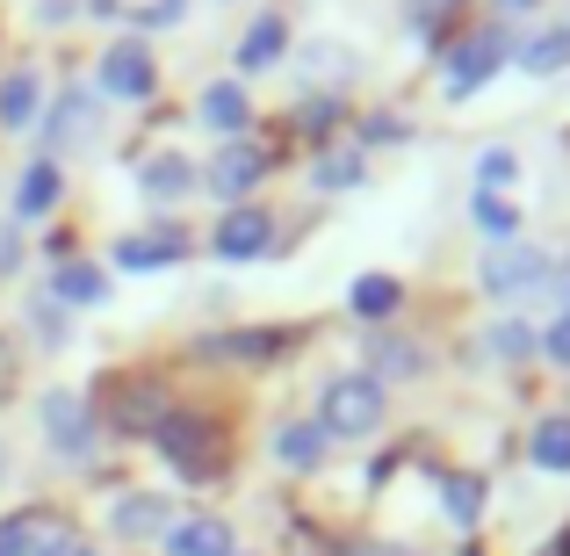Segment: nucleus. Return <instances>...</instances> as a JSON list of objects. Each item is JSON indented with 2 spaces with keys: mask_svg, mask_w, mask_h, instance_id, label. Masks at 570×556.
Instances as JSON below:
<instances>
[{
  "mask_svg": "<svg viewBox=\"0 0 570 556\" xmlns=\"http://www.w3.org/2000/svg\"><path fill=\"white\" fill-rule=\"evenodd\" d=\"M383 419H390V390L376 383L368 369H340V375H325V390H318V427H325V441H368V433H383Z\"/></svg>",
  "mask_w": 570,
  "mask_h": 556,
  "instance_id": "1",
  "label": "nucleus"
},
{
  "mask_svg": "<svg viewBox=\"0 0 570 556\" xmlns=\"http://www.w3.org/2000/svg\"><path fill=\"white\" fill-rule=\"evenodd\" d=\"M37 427H43V448H51L66 470H87L101 456V419L80 390H43L37 398Z\"/></svg>",
  "mask_w": 570,
  "mask_h": 556,
  "instance_id": "2",
  "label": "nucleus"
},
{
  "mask_svg": "<svg viewBox=\"0 0 570 556\" xmlns=\"http://www.w3.org/2000/svg\"><path fill=\"white\" fill-rule=\"evenodd\" d=\"M476 282H484V296H499V304H520V296H542L549 282H557V261H549L542 246H528V238H505V246L484 253Z\"/></svg>",
  "mask_w": 570,
  "mask_h": 556,
  "instance_id": "3",
  "label": "nucleus"
},
{
  "mask_svg": "<svg viewBox=\"0 0 570 556\" xmlns=\"http://www.w3.org/2000/svg\"><path fill=\"white\" fill-rule=\"evenodd\" d=\"M153 448H159V462L167 470H181V477H217V419H203V412H188V404H174L167 419L153 427Z\"/></svg>",
  "mask_w": 570,
  "mask_h": 556,
  "instance_id": "4",
  "label": "nucleus"
},
{
  "mask_svg": "<svg viewBox=\"0 0 570 556\" xmlns=\"http://www.w3.org/2000/svg\"><path fill=\"white\" fill-rule=\"evenodd\" d=\"M505 43H513V37H505V22H484L476 37H462L455 51H448V66H441V87H448V101H470L476 87H484L491 72L505 66Z\"/></svg>",
  "mask_w": 570,
  "mask_h": 556,
  "instance_id": "5",
  "label": "nucleus"
},
{
  "mask_svg": "<svg viewBox=\"0 0 570 556\" xmlns=\"http://www.w3.org/2000/svg\"><path fill=\"white\" fill-rule=\"evenodd\" d=\"M267 246H275V217H267L261 203H232L217 217V232H209V253H217V261H261Z\"/></svg>",
  "mask_w": 570,
  "mask_h": 556,
  "instance_id": "6",
  "label": "nucleus"
},
{
  "mask_svg": "<svg viewBox=\"0 0 570 556\" xmlns=\"http://www.w3.org/2000/svg\"><path fill=\"white\" fill-rule=\"evenodd\" d=\"M109 261L124 267V275H159V267H181L188 261V238L181 224H153V232H124L109 246Z\"/></svg>",
  "mask_w": 570,
  "mask_h": 556,
  "instance_id": "7",
  "label": "nucleus"
},
{
  "mask_svg": "<svg viewBox=\"0 0 570 556\" xmlns=\"http://www.w3.org/2000/svg\"><path fill=\"white\" fill-rule=\"evenodd\" d=\"M261 174H267V153H261V145L224 138V153L203 167V188H209V195H224V209H232V203H246V195L261 188Z\"/></svg>",
  "mask_w": 570,
  "mask_h": 556,
  "instance_id": "8",
  "label": "nucleus"
},
{
  "mask_svg": "<svg viewBox=\"0 0 570 556\" xmlns=\"http://www.w3.org/2000/svg\"><path fill=\"white\" fill-rule=\"evenodd\" d=\"M153 87H159V66H153V51H145L138 37H124V43H109V51H101V95L145 101Z\"/></svg>",
  "mask_w": 570,
  "mask_h": 556,
  "instance_id": "9",
  "label": "nucleus"
},
{
  "mask_svg": "<svg viewBox=\"0 0 570 556\" xmlns=\"http://www.w3.org/2000/svg\"><path fill=\"white\" fill-rule=\"evenodd\" d=\"M159 556H238V535L224 514H174V528L159 535Z\"/></svg>",
  "mask_w": 570,
  "mask_h": 556,
  "instance_id": "10",
  "label": "nucleus"
},
{
  "mask_svg": "<svg viewBox=\"0 0 570 556\" xmlns=\"http://www.w3.org/2000/svg\"><path fill=\"white\" fill-rule=\"evenodd\" d=\"M109 528H116V543H159L174 528V499L167 491H124L109 506Z\"/></svg>",
  "mask_w": 570,
  "mask_h": 556,
  "instance_id": "11",
  "label": "nucleus"
},
{
  "mask_svg": "<svg viewBox=\"0 0 570 556\" xmlns=\"http://www.w3.org/2000/svg\"><path fill=\"white\" fill-rule=\"evenodd\" d=\"M275 462L289 477H311V470H325V456H333V441H325V427L318 419H289V427H275Z\"/></svg>",
  "mask_w": 570,
  "mask_h": 556,
  "instance_id": "12",
  "label": "nucleus"
},
{
  "mask_svg": "<svg viewBox=\"0 0 570 556\" xmlns=\"http://www.w3.org/2000/svg\"><path fill=\"white\" fill-rule=\"evenodd\" d=\"M43 296L66 304V311H95V304H109V275H101L95 261H58L51 282H43Z\"/></svg>",
  "mask_w": 570,
  "mask_h": 556,
  "instance_id": "13",
  "label": "nucleus"
},
{
  "mask_svg": "<svg viewBox=\"0 0 570 556\" xmlns=\"http://www.w3.org/2000/svg\"><path fill=\"white\" fill-rule=\"evenodd\" d=\"M87 130H95V95H87V87H72V95H58L51 124H43V159L72 153V145H80Z\"/></svg>",
  "mask_w": 570,
  "mask_h": 556,
  "instance_id": "14",
  "label": "nucleus"
},
{
  "mask_svg": "<svg viewBox=\"0 0 570 556\" xmlns=\"http://www.w3.org/2000/svg\"><path fill=\"white\" fill-rule=\"evenodd\" d=\"M138 188L153 195V203H181V195L203 188V167H195V159H181V153H153V159L138 167Z\"/></svg>",
  "mask_w": 570,
  "mask_h": 556,
  "instance_id": "15",
  "label": "nucleus"
},
{
  "mask_svg": "<svg viewBox=\"0 0 570 556\" xmlns=\"http://www.w3.org/2000/svg\"><path fill=\"white\" fill-rule=\"evenodd\" d=\"M58 195H66V174H58V159H37V167H22V182H14V224L51 217Z\"/></svg>",
  "mask_w": 570,
  "mask_h": 556,
  "instance_id": "16",
  "label": "nucleus"
},
{
  "mask_svg": "<svg viewBox=\"0 0 570 556\" xmlns=\"http://www.w3.org/2000/svg\"><path fill=\"white\" fill-rule=\"evenodd\" d=\"M368 375H376V383H419V375H426V348H419V340H397V333H376L368 340Z\"/></svg>",
  "mask_w": 570,
  "mask_h": 556,
  "instance_id": "17",
  "label": "nucleus"
},
{
  "mask_svg": "<svg viewBox=\"0 0 570 556\" xmlns=\"http://www.w3.org/2000/svg\"><path fill=\"white\" fill-rule=\"evenodd\" d=\"M347 311L362 325H383V319H397L404 311V282L397 275H354V290H347Z\"/></svg>",
  "mask_w": 570,
  "mask_h": 556,
  "instance_id": "18",
  "label": "nucleus"
},
{
  "mask_svg": "<svg viewBox=\"0 0 570 556\" xmlns=\"http://www.w3.org/2000/svg\"><path fill=\"white\" fill-rule=\"evenodd\" d=\"M203 116L209 130H224V138H246V124H253V101H246V87L238 80H217V87H203Z\"/></svg>",
  "mask_w": 570,
  "mask_h": 556,
  "instance_id": "19",
  "label": "nucleus"
},
{
  "mask_svg": "<svg viewBox=\"0 0 570 556\" xmlns=\"http://www.w3.org/2000/svg\"><path fill=\"white\" fill-rule=\"evenodd\" d=\"M37 101H43V72L14 66L8 80H0V130H29L37 124Z\"/></svg>",
  "mask_w": 570,
  "mask_h": 556,
  "instance_id": "20",
  "label": "nucleus"
},
{
  "mask_svg": "<svg viewBox=\"0 0 570 556\" xmlns=\"http://www.w3.org/2000/svg\"><path fill=\"white\" fill-rule=\"evenodd\" d=\"M58 535V520L43 506H22V514L0 520V556H43V543Z\"/></svg>",
  "mask_w": 570,
  "mask_h": 556,
  "instance_id": "21",
  "label": "nucleus"
},
{
  "mask_svg": "<svg viewBox=\"0 0 570 556\" xmlns=\"http://www.w3.org/2000/svg\"><path fill=\"white\" fill-rule=\"evenodd\" d=\"M282 51H289V22H282V14H253V29L238 37V66H246V72H267Z\"/></svg>",
  "mask_w": 570,
  "mask_h": 556,
  "instance_id": "22",
  "label": "nucleus"
},
{
  "mask_svg": "<svg viewBox=\"0 0 570 556\" xmlns=\"http://www.w3.org/2000/svg\"><path fill=\"white\" fill-rule=\"evenodd\" d=\"M528 456H534V470H549V477H570V412H549V419H534V433H528Z\"/></svg>",
  "mask_w": 570,
  "mask_h": 556,
  "instance_id": "23",
  "label": "nucleus"
},
{
  "mask_svg": "<svg viewBox=\"0 0 570 556\" xmlns=\"http://www.w3.org/2000/svg\"><path fill=\"white\" fill-rule=\"evenodd\" d=\"M441 514H448V528H476L484 520V477L476 470L441 477Z\"/></svg>",
  "mask_w": 570,
  "mask_h": 556,
  "instance_id": "24",
  "label": "nucleus"
},
{
  "mask_svg": "<svg viewBox=\"0 0 570 556\" xmlns=\"http://www.w3.org/2000/svg\"><path fill=\"white\" fill-rule=\"evenodd\" d=\"M470 217H476V232H484L491 246H505V238H520V209L505 203V195H484V188H476V195H470Z\"/></svg>",
  "mask_w": 570,
  "mask_h": 556,
  "instance_id": "25",
  "label": "nucleus"
},
{
  "mask_svg": "<svg viewBox=\"0 0 570 556\" xmlns=\"http://www.w3.org/2000/svg\"><path fill=\"white\" fill-rule=\"evenodd\" d=\"M570 66V22L542 29L534 43H520V72H563Z\"/></svg>",
  "mask_w": 570,
  "mask_h": 556,
  "instance_id": "26",
  "label": "nucleus"
},
{
  "mask_svg": "<svg viewBox=\"0 0 570 556\" xmlns=\"http://www.w3.org/2000/svg\"><path fill=\"white\" fill-rule=\"evenodd\" d=\"M491 354H499V362H528V354H542V333H534L528 319H499L491 325Z\"/></svg>",
  "mask_w": 570,
  "mask_h": 556,
  "instance_id": "27",
  "label": "nucleus"
},
{
  "mask_svg": "<svg viewBox=\"0 0 570 556\" xmlns=\"http://www.w3.org/2000/svg\"><path fill=\"white\" fill-rule=\"evenodd\" d=\"M513 182H520V153H513V145H484V153H476V188L499 195Z\"/></svg>",
  "mask_w": 570,
  "mask_h": 556,
  "instance_id": "28",
  "label": "nucleus"
},
{
  "mask_svg": "<svg viewBox=\"0 0 570 556\" xmlns=\"http://www.w3.org/2000/svg\"><path fill=\"white\" fill-rule=\"evenodd\" d=\"M311 182H318L325 195H333V188H362L368 182V159L362 153H325L318 167H311Z\"/></svg>",
  "mask_w": 570,
  "mask_h": 556,
  "instance_id": "29",
  "label": "nucleus"
},
{
  "mask_svg": "<svg viewBox=\"0 0 570 556\" xmlns=\"http://www.w3.org/2000/svg\"><path fill=\"white\" fill-rule=\"evenodd\" d=\"M29 333H37V348H66V340H72V319H66V304L37 296V304H29Z\"/></svg>",
  "mask_w": 570,
  "mask_h": 556,
  "instance_id": "30",
  "label": "nucleus"
},
{
  "mask_svg": "<svg viewBox=\"0 0 570 556\" xmlns=\"http://www.w3.org/2000/svg\"><path fill=\"white\" fill-rule=\"evenodd\" d=\"M455 8H462V0H404V29L433 43V37H441V22H448Z\"/></svg>",
  "mask_w": 570,
  "mask_h": 556,
  "instance_id": "31",
  "label": "nucleus"
},
{
  "mask_svg": "<svg viewBox=\"0 0 570 556\" xmlns=\"http://www.w3.org/2000/svg\"><path fill=\"white\" fill-rule=\"evenodd\" d=\"M43 556H101V543H87V535H72V528H58L51 543H43Z\"/></svg>",
  "mask_w": 570,
  "mask_h": 556,
  "instance_id": "32",
  "label": "nucleus"
},
{
  "mask_svg": "<svg viewBox=\"0 0 570 556\" xmlns=\"http://www.w3.org/2000/svg\"><path fill=\"white\" fill-rule=\"evenodd\" d=\"M542 354H549V362H563V369H570V311H563V319H557V325L542 333Z\"/></svg>",
  "mask_w": 570,
  "mask_h": 556,
  "instance_id": "33",
  "label": "nucleus"
},
{
  "mask_svg": "<svg viewBox=\"0 0 570 556\" xmlns=\"http://www.w3.org/2000/svg\"><path fill=\"white\" fill-rule=\"evenodd\" d=\"M14 267H22V232L0 224V275H14Z\"/></svg>",
  "mask_w": 570,
  "mask_h": 556,
  "instance_id": "34",
  "label": "nucleus"
},
{
  "mask_svg": "<svg viewBox=\"0 0 570 556\" xmlns=\"http://www.w3.org/2000/svg\"><path fill=\"white\" fill-rule=\"evenodd\" d=\"M188 14V0H153V8H145V22H181Z\"/></svg>",
  "mask_w": 570,
  "mask_h": 556,
  "instance_id": "35",
  "label": "nucleus"
},
{
  "mask_svg": "<svg viewBox=\"0 0 570 556\" xmlns=\"http://www.w3.org/2000/svg\"><path fill=\"white\" fill-rule=\"evenodd\" d=\"M520 8H534V0H499V22H505V14H520Z\"/></svg>",
  "mask_w": 570,
  "mask_h": 556,
  "instance_id": "36",
  "label": "nucleus"
},
{
  "mask_svg": "<svg viewBox=\"0 0 570 556\" xmlns=\"http://www.w3.org/2000/svg\"><path fill=\"white\" fill-rule=\"evenodd\" d=\"M347 556H390V549L383 543H362V549H347Z\"/></svg>",
  "mask_w": 570,
  "mask_h": 556,
  "instance_id": "37",
  "label": "nucleus"
},
{
  "mask_svg": "<svg viewBox=\"0 0 570 556\" xmlns=\"http://www.w3.org/2000/svg\"><path fill=\"white\" fill-rule=\"evenodd\" d=\"M87 8H95V14H109V8H124V0H87Z\"/></svg>",
  "mask_w": 570,
  "mask_h": 556,
  "instance_id": "38",
  "label": "nucleus"
},
{
  "mask_svg": "<svg viewBox=\"0 0 570 556\" xmlns=\"http://www.w3.org/2000/svg\"><path fill=\"white\" fill-rule=\"evenodd\" d=\"M0 477H8V448H0Z\"/></svg>",
  "mask_w": 570,
  "mask_h": 556,
  "instance_id": "39",
  "label": "nucleus"
},
{
  "mask_svg": "<svg viewBox=\"0 0 570 556\" xmlns=\"http://www.w3.org/2000/svg\"><path fill=\"white\" fill-rule=\"evenodd\" d=\"M238 556H246V549H238Z\"/></svg>",
  "mask_w": 570,
  "mask_h": 556,
  "instance_id": "40",
  "label": "nucleus"
}]
</instances>
